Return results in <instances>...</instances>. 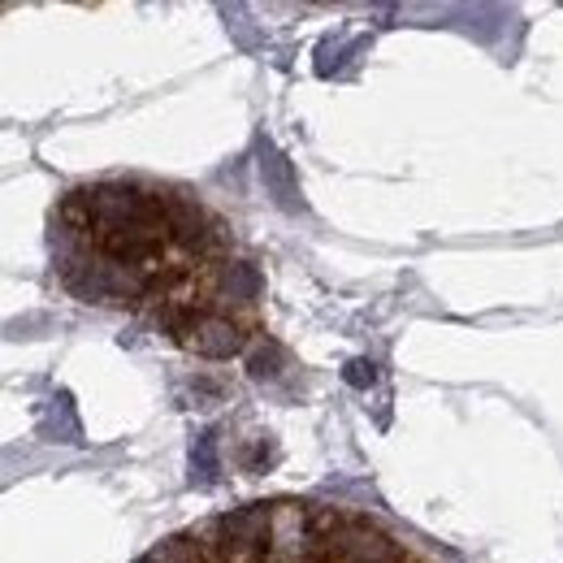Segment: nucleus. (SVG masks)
Returning <instances> with one entry per match:
<instances>
[{"label": "nucleus", "instance_id": "nucleus-1", "mask_svg": "<svg viewBox=\"0 0 563 563\" xmlns=\"http://www.w3.org/2000/svg\"><path fill=\"white\" fill-rule=\"evenodd\" d=\"M325 547L339 563H404V551L364 520H334Z\"/></svg>", "mask_w": 563, "mask_h": 563}, {"label": "nucleus", "instance_id": "nucleus-2", "mask_svg": "<svg viewBox=\"0 0 563 563\" xmlns=\"http://www.w3.org/2000/svg\"><path fill=\"white\" fill-rule=\"evenodd\" d=\"M212 533L221 538V551L234 563H256L261 551L269 547V507H265V503L239 507V511H230L225 520H217Z\"/></svg>", "mask_w": 563, "mask_h": 563}, {"label": "nucleus", "instance_id": "nucleus-3", "mask_svg": "<svg viewBox=\"0 0 563 563\" xmlns=\"http://www.w3.org/2000/svg\"><path fill=\"white\" fill-rule=\"evenodd\" d=\"M178 343L187 347V352L196 355H209V360H230V355L243 352V330L234 325V321H225V317H217V312H200V317H187V321H178Z\"/></svg>", "mask_w": 563, "mask_h": 563}, {"label": "nucleus", "instance_id": "nucleus-4", "mask_svg": "<svg viewBox=\"0 0 563 563\" xmlns=\"http://www.w3.org/2000/svg\"><path fill=\"white\" fill-rule=\"evenodd\" d=\"M261 183H265V196L278 205L282 212H299L303 209V196H299V178H295V165L286 161V152H278L269 140H261Z\"/></svg>", "mask_w": 563, "mask_h": 563}, {"label": "nucleus", "instance_id": "nucleus-5", "mask_svg": "<svg viewBox=\"0 0 563 563\" xmlns=\"http://www.w3.org/2000/svg\"><path fill=\"white\" fill-rule=\"evenodd\" d=\"M308 542V516L299 503H269V551L278 563H290L303 555Z\"/></svg>", "mask_w": 563, "mask_h": 563}, {"label": "nucleus", "instance_id": "nucleus-6", "mask_svg": "<svg viewBox=\"0 0 563 563\" xmlns=\"http://www.w3.org/2000/svg\"><path fill=\"white\" fill-rule=\"evenodd\" d=\"M217 290H221L225 299L252 303V299L261 295V274H256L252 265H243V261H230V265H221V274H217Z\"/></svg>", "mask_w": 563, "mask_h": 563}, {"label": "nucleus", "instance_id": "nucleus-7", "mask_svg": "<svg viewBox=\"0 0 563 563\" xmlns=\"http://www.w3.org/2000/svg\"><path fill=\"white\" fill-rule=\"evenodd\" d=\"M217 477H221V455H217V433L209 429L191 446V486L209 490V486H217Z\"/></svg>", "mask_w": 563, "mask_h": 563}, {"label": "nucleus", "instance_id": "nucleus-8", "mask_svg": "<svg viewBox=\"0 0 563 563\" xmlns=\"http://www.w3.org/2000/svg\"><path fill=\"white\" fill-rule=\"evenodd\" d=\"M44 433L57 438V442H78V421H74L70 395H57L53 399V412L44 417Z\"/></svg>", "mask_w": 563, "mask_h": 563}, {"label": "nucleus", "instance_id": "nucleus-9", "mask_svg": "<svg viewBox=\"0 0 563 563\" xmlns=\"http://www.w3.org/2000/svg\"><path fill=\"white\" fill-rule=\"evenodd\" d=\"M247 373H252L256 382L278 377V373H282V347H278V343H261L256 352L247 355Z\"/></svg>", "mask_w": 563, "mask_h": 563}, {"label": "nucleus", "instance_id": "nucleus-10", "mask_svg": "<svg viewBox=\"0 0 563 563\" xmlns=\"http://www.w3.org/2000/svg\"><path fill=\"white\" fill-rule=\"evenodd\" d=\"M373 377H377V368H373V360H352L347 368H343V382L355 386V390H364V386H373Z\"/></svg>", "mask_w": 563, "mask_h": 563}]
</instances>
